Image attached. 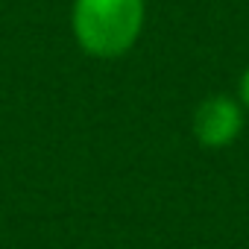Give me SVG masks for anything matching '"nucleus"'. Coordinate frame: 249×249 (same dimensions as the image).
Instances as JSON below:
<instances>
[{
    "instance_id": "1",
    "label": "nucleus",
    "mask_w": 249,
    "mask_h": 249,
    "mask_svg": "<svg viewBox=\"0 0 249 249\" xmlns=\"http://www.w3.org/2000/svg\"><path fill=\"white\" fill-rule=\"evenodd\" d=\"M73 36L88 56H123L144 30V0H76Z\"/></svg>"
},
{
    "instance_id": "2",
    "label": "nucleus",
    "mask_w": 249,
    "mask_h": 249,
    "mask_svg": "<svg viewBox=\"0 0 249 249\" xmlns=\"http://www.w3.org/2000/svg\"><path fill=\"white\" fill-rule=\"evenodd\" d=\"M240 126H243L240 106L229 97H208L194 111V138L208 150H220L231 144Z\"/></svg>"
},
{
    "instance_id": "3",
    "label": "nucleus",
    "mask_w": 249,
    "mask_h": 249,
    "mask_svg": "<svg viewBox=\"0 0 249 249\" xmlns=\"http://www.w3.org/2000/svg\"><path fill=\"white\" fill-rule=\"evenodd\" d=\"M240 94H243V103L249 106V71L243 73V82H240Z\"/></svg>"
}]
</instances>
